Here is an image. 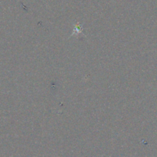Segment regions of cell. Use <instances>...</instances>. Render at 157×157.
Instances as JSON below:
<instances>
[{
  "label": "cell",
  "mask_w": 157,
  "mask_h": 157,
  "mask_svg": "<svg viewBox=\"0 0 157 157\" xmlns=\"http://www.w3.org/2000/svg\"><path fill=\"white\" fill-rule=\"evenodd\" d=\"M81 31H82V27H81L79 24H78L76 26H75L73 34H75V32H76V33H79V32H81Z\"/></svg>",
  "instance_id": "obj_1"
}]
</instances>
